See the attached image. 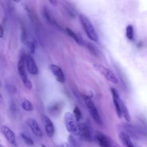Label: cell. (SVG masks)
<instances>
[{"mask_svg":"<svg viewBox=\"0 0 147 147\" xmlns=\"http://www.w3.org/2000/svg\"><path fill=\"white\" fill-rule=\"evenodd\" d=\"M79 21L87 37L93 41H97L98 40L97 33L89 19L84 15L80 14Z\"/></svg>","mask_w":147,"mask_h":147,"instance_id":"1","label":"cell"},{"mask_svg":"<svg viewBox=\"0 0 147 147\" xmlns=\"http://www.w3.org/2000/svg\"><path fill=\"white\" fill-rule=\"evenodd\" d=\"M82 99H83L84 102L85 103L86 107L88 110V112L90 114L92 119L95 121V122L98 125L102 126V123H103L102 118L98 111V110H97L94 102L91 99V98L90 96H88L86 95H84V94H82Z\"/></svg>","mask_w":147,"mask_h":147,"instance_id":"2","label":"cell"},{"mask_svg":"<svg viewBox=\"0 0 147 147\" xmlns=\"http://www.w3.org/2000/svg\"><path fill=\"white\" fill-rule=\"evenodd\" d=\"M25 55H22L18 62L17 69L21 79L25 86L28 90H31L32 88V83L30 80L28 79L27 76L25 68Z\"/></svg>","mask_w":147,"mask_h":147,"instance_id":"3","label":"cell"},{"mask_svg":"<svg viewBox=\"0 0 147 147\" xmlns=\"http://www.w3.org/2000/svg\"><path fill=\"white\" fill-rule=\"evenodd\" d=\"M64 123L67 131L72 135L78 137V123L73 114L71 112H66L64 117Z\"/></svg>","mask_w":147,"mask_h":147,"instance_id":"4","label":"cell"},{"mask_svg":"<svg viewBox=\"0 0 147 147\" xmlns=\"http://www.w3.org/2000/svg\"><path fill=\"white\" fill-rule=\"evenodd\" d=\"M78 137L86 141L91 142L92 139V129L89 123L86 122L78 123Z\"/></svg>","mask_w":147,"mask_h":147,"instance_id":"5","label":"cell"},{"mask_svg":"<svg viewBox=\"0 0 147 147\" xmlns=\"http://www.w3.org/2000/svg\"><path fill=\"white\" fill-rule=\"evenodd\" d=\"M95 138L100 147H122L118 143L102 132L96 131Z\"/></svg>","mask_w":147,"mask_h":147,"instance_id":"6","label":"cell"},{"mask_svg":"<svg viewBox=\"0 0 147 147\" xmlns=\"http://www.w3.org/2000/svg\"><path fill=\"white\" fill-rule=\"evenodd\" d=\"M94 67L97 70L101 75H102L107 80L114 83L117 84L118 80L114 74L109 68L100 64H94Z\"/></svg>","mask_w":147,"mask_h":147,"instance_id":"7","label":"cell"},{"mask_svg":"<svg viewBox=\"0 0 147 147\" xmlns=\"http://www.w3.org/2000/svg\"><path fill=\"white\" fill-rule=\"evenodd\" d=\"M25 62L26 68L29 74L36 75L38 74V69L33 57L29 54L25 55Z\"/></svg>","mask_w":147,"mask_h":147,"instance_id":"8","label":"cell"},{"mask_svg":"<svg viewBox=\"0 0 147 147\" xmlns=\"http://www.w3.org/2000/svg\"><path fill=\"white\" fill-rule=\"evenodd\" d=\"M0 131L3 137L11 144L16 146V138L14 133L6 125H2L0 128Z\"/></svg>","mask_w":147,"mask_h":147,"instance_id":"9","label":"cell"},{"mask_svg":"<svg viewBox=\"0 0 147 147\" xmlns=\"http://www.w3.org/2000/svg\"><path fill=\"white\" fill-rule=\"evenodd\" d=\"M41 119L47 136L49 137H52L55 133V127L52 121L48 117L45 115L42 116Z\"/></svg>","mask_w":147,"mask_h":147,"instance_id":"10","label":"cell"},{"mask_svg":"<svg viewBox=\"0 0 147 147\" xmlns=\"http://www.w3.org/2000/svg\"><path fill=\"white\" fill-rule=\"evenodd\" d=\"M48 68L58 82L63 83L65 82L64 74L60 67L55 64H50Z\"/></svg>","mask_w":147,"mask_h":147,"instance_id":"11","label":"cell"},{"mask_svg":"<svg viewBox=\"0 0 147 147\" xmlns=\"http://www.w3.org/2000/svg\"><path fill=\"white\" fill-rule=\"evenodd\" d=\"M27 125L30 129L32 133L37 137H42L43 136V132L40 128L38 123L34 118H29L26 121Z\"/></svg>","mask_w":147,"mask_h":147,"instance_id":"12","label":"cell"},{"mask_svg":"<svg viewBox=\"0 0 147 147\" xmlns=\"http://www.w3.org/2000/svg\"><path fill=\"white\" fill-rule=\"evenodd\" d=\"M110 91H111V93L112 94L113 102L114 104L117 115L119 118H121L122 117L121 107H120V102H121V99L119 97L118 91L115 88L111 87L110 88Z\"/></svg>","mask_w":147,"mask_h":147,"instance_id":"13","label":"cell"},{"mask_svg":"<svg viewBox=\"0 0 147 147\" xmlns=\"http://www.w3.org/2000/svg\"><path fill=\"white\" fill-rule=\"evenodd\" d=\"M123 127L126 131V133L129 136H131L134 138H137L139 137V130L137 129L134 126L129 123H124Z\"/></svg>","mask_w":147,"mask_h":147,"instance_id":"14","label":"cell"},{"mask_svg":"<svg viewBox=\"0 0 147 147\" xmlns=\"http://www.w3.org/2000/svg\"><path fill=\"white\" fill-rule=\"evenodd\" d=\"M119 138L125 147H135L131 140L130 137L125 132H120L119 134Z\"/></svg>","mask_w":147,"mask_h":147,"instance_id":"15","label":"cell"},{"mask_svg":"<svg viewBox=\"0 0 147 147\" xmlns=\"http://www.w3.org/2000/svg\"><path fill=\"white\" fill-rule=\"evenodd\" d=\"M63 107V102H60L56 103L49 107V113L51 114L52 115H57L61 111Z\"/></svg>","mask_w":147,"mask_h":147,"instance_id":"16","label":"cell"},{"mask_svg":"<svg viewBox=\"0 0 147 147\" xmlns=\"http://www.w3.org/2000/svg\"><path fill=\"white\" fill-rule=\"evenodd\" d=\"M120 107H121V110L122 117H124L125 119L127 122H129L130 121V117L129 111L127 110V108L125 106V103H123V102L122 100H121V102H120Z\"/></svg>","mask_w":147,"mask_h":147,"instance_id":"17","label":"cell"},{"mask_svg":"<svg viewBox=\"0 0 147 147\" xmlns=\"http://www.w3.org/2000/svg\"><path fill=\"white\" fill-rule=\"evenodd\" d=\"M66 32L78 44H79V45H82L83 44V41H82V38H80L72 30H71V29H69L68 28H66Z\"/></svg>","mask_w":147,"mask_h":147,"instance_id":"18","label":"cell"},{"mask_svg":"<svg viewBox=\"0 0 147 147\" xmlns=\"http://www.w3.org/2000/svg\"><path fill=\"white\" fill-rule=\"evenodd\" d=\"M22 109L26 111H32L33 109V106L32 103L28 99H25L22 101L21 103Z\"/></svg>","mask_w":147,"mask_h":147,"instance_id":"19","label":"cell"},{"mask_svg":"<svg viewBox=\"0 0 147 147\" xmlns=\"http://www.w3.org/2000/svg\"><path fill=\"white\" fill-rule=\"evenodd\" d=\"M126 37L130 40H132L134 38V29L131 25H128L126 28Z\"/></svg>","mask_w":147,"mask_h":147,"instance_id":"20","label":"cell"},{"mask_svg":"<svg viewBox=\"0 0 147 147\" xmlns=\"http://www.w3.org/2000/svg\"><path fill=\"white\" fill-rule=\"evenodd\" d=\"M21 137L22 139V140L24 141V142L28 145L29 146H33L34 145V141L33 140L28 136L26 135L25 134L21 133Z\"/></svg>","mask_w":147,"mask_h":147,"instance_id":"21","label":"cell"},{"mask_svg":"<svg viewBox=\"0 0 147 147\" xmlns=\"http://www.w3.org/2000/svg\"><path fill=\"white\" fill-rule=\"evenodd\" d=\"M68 145H70L71 147H79V144L76 138L74 135L70 134L68 137Z\"/></svg>","mask_w":147,"mask_h":147,"instance_id":"22","label":"cell"},{"mask_svg":"<svg viewBox=\"0 0 147 147\" xmlns=\"http://www.w3.org/2000/svg\"><path fill=\"white\" fill-rule=\"evenodd\" d=\"M26 45L29 50V55H33L35 53V48H36V44L34 42L32 41H28L26 42Z\"/></svg>","mask_w":147,"mask_h":147,"instance_id":"23","label":"cell"},{"mask_svg":"<svg viewBox=\"0 0 147 147\" xmlns=\"http://www.w3.org/2000/svg\"><path fill=\"white\" fill-rule=\"evenodd\" d=\"M73 115L74 116L75 119H76V122H79L82 118V113L78 106H75L74 109Z\"/></svg>","mask_w":147,"mask_h":147,"instance_id":"24","label":"cell"},{"mask_svg":"<svg viewBox=\"0 0 147 147\" xmlns=\"http://www.w3.org/2000/svg\"><path fill=\"white\" fill-rule=\"evenodd\" d=\"M88 48L89 49V50L94 54L95 55V56H96L98 55V52H97V50L96 49V48L95 47H94V45H92L91 44H88Z\"/></svg>","mask_w":147,"mask_h":147,"instance_id":"25","label":"cell"},{"mask_svg":"<svg viewBox=\"0 0 147 147\" xmlns=\"http://www.w3.org/2000/svg\"><path fill=\"white\" fill-rule=\"evenodd\" d=\"M7 88L8 89L9 91H11L10 92H14L16 91V88L11 84H9L7 86Z\"/></svg>","mask_w":147,"mask_h":147,"instance_id":"26","label":"cell"},{"mask_svg":"<svg viewBox=\"0 0 147 147\" xmlns=\"http://www.w3.org/2000/svg\"><path fill=\"white\" fill-rule=\"evenodd\" d=\"M4 35V30L2 25H0V38H3Z\"/></svg>","mask_w":147,"mask_h":147,"instance_id":"27","label":"cell"},{"mask_svg":"<svg viewBox=\"0 0 147 147\" xmlns=\"http://www.w3.org/2000/svg\"><path fill=\"white\" fill-rule=\"evenodd\" d=\"M59 147H69V145H68V144H67V143H65V142H64V143L61 144L59 146Z\"/></svg>","mask_w":147,"mask_h":147,"instance_id":"28","label":"cell"},{"mask_svg":"<svg viewBox=\"0 0 147 147\" xmlns=\"http://www.w3.org/2000/svg\"><path fill=\"white\" fill-rule=\"evenodd\" d=\"M52 5L53 6H56L57 5V1H49Z\"/></svg>","mask_w":147,"mask_h":147,"instance_id":"29","label":"cell"},{"mask_svg":"<svg viewBox=\"0 0 147 147\" xmlns=\"http://www.w3.org/2000/svg\"><path fill=\"white\" fill-rule=\"evenodd\" d=\"M41 147H47V146H46L44 144H41Z\"/></svg>","mask_w":147,"mask_h":147,"instance_id":"30","label":"cell"},{"mask_svg":"<svg viewBox=\"0 0 147 147\" xmlns=\"http://www.w3.org/2000/svg\"><path fill=\"white\" fill-rule=\"evenodd\" d=\"M1 95L0 94V102H1Z\"/></svg>","mask_w":147,"mask_h":147,"instance_id":"31","label":"cell"},{"mask_svg":"<svg viewBox=\"0 0 147 147\" xmlns=\"http://www.w3.org/2000/svg\"><path fill=\"white\" fill-rule=\"evenodd\" d=\"M1 86V80H0V86Z\"/></svg>","mask_w":147,"mask_h":147,"instance_id":"32","label":"cell"}]
</instances>
